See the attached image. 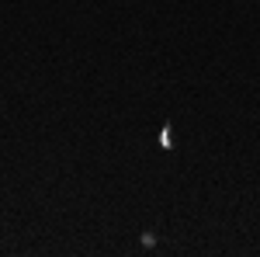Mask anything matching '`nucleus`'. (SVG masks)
<instances>
[]
</instances>
